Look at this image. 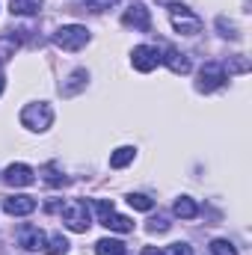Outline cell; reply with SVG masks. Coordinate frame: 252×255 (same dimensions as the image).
I'll use <instances>...</instances> for the list:
<instances>
[{
    "mask_svg": "<svg viewBox=\"0 0 252 255\" xmlns=\"http://www.w3.org/2000/svg\"><path fill=\"white\" fill-rule=\"evenodd\" d=\"M3 211L9 217H30L36 211V199L33 196H6L3 199Z\"/></svg>",
    "mask_w": 252,
    "mask_h": 255,
    "instance_id": "9c48e42d",
    "label": "cell"
},
{
    "mask_svg": "<svg viewBox=\"0 0 252 255\" xmlns=\"http://www.w3.org/2000/svg\"><path fill=\"white\" fill-rule=\"evenodd\" d=\"M142 255H166V253H160L157 247H145V250H142Z\"/></svg>",
    "mask_w": 252,
    "mask_h": 255,
    "instance_id": "484cf974",
    "label": "cell"
},
{
    "mask_svg": "<svg viewBox=\"0 0 252 255\" xmlns=\"http://www.w3.org/2000/svg\"><path fill=\"white\" fill-rule=\"evenodd\" d=\"M169 255H193V250H190V244L178 241V244H172V247H169Z\"/></svg>",
    "mask_w": 252,
    "mask_h": 255,
    "instance_id": "d4e9b609",
    "label": "cell"
},
{
    "mask_svg": "<svg viewBox=\"0 0 252 255\" xmlns=\"http://www.w3.org/2000/svg\"><path fill=\"white\" fill-rule=\"evenodd\" d=\"M21 125L27 128V130H36V133L48 130V128L54 125V107H51L48 101H33V104H27V107L21 110Z\"/></svg>",
    "mask_w": 252,
    "mask_h": 255,
    "instance_id": "7a4b0ae2",
    "label": "cell"
},
{
    "mask_svg": "<svg viewBox=\"0 0 252 255\" xmlns=\"http://www.w3.org/2000/svg\"><path fill=\"white\" fill-rule=\"evenodd\" d=\"M127 205H130L133 211H151V208H154V202H151L145 193H130V196H127Z\"/></svg>",
    "mask_w": 252,
    "mask_h": 255,
    "instance_id": "ffe728a7",
    "label": "cell"
},
{
    "mask_svg": "<svg viewBox=\"0 0 252 255\" xmlns=\"http://www.w3.org/2000/svg\"><path fill=\"white\" fill-rule=\"evenodd\" d=\"M172 211H175V217H181V220H193V217L199 214V205H196L190 196H178L175 205H172Z\"/></svg>",
    "mask_w": 252,
    "mask_h": 255,
    "instance_id": "9a60e30c",
    "label": "cell"
},
{
    "mask_svg": "<svg viewBox=\"0 0 252 255\" xmlns=\"http://www.w3.org/2000/svg\"><path fill=\"white\" fill-rule=\"evenodd\" d=\"M160 63L166 65L172 74H187V71H190L187 54H181V51H175V48H163V54H160Z\"/></svg>",
    "mask_w": 252,
    "mask_h": 255,
    "instance_id": "8fae6325",
    "label": "cell"
},
{
    "mask_svg": "<svg viewBox=\"0 0 252 255\" xmlns=\"http://www.w3.org/2000/svg\"><path fill=\"white\" fill-rule=\"evenodd\" d=\"M15 51H18V36L3 33V36H0V65L6 63V60H12V57H15Z\"/></svg>",
    "mask_w": 252,
    "mask_h": 255,
    "instance_id": "e0dca14e",
    "label": "cell"
},
{
    "mask_svg": "<svg viewBox=\"0 0 252 255\" xmlns=\"http://www.w3.org/2000/svg\"><path fill=\"white\" fill-rule=\"evenodd\" d=\"M42 6H45V0H9L12 15H39Z\"/></svg>",
    "mask_w": 252,
    "mask_h": 255,
    "instance_id": "5bb4252c",
    "label": "cell"
},
{
    "mask_svg": "<svg viewBox=\"0 0 252 255\" xmlns=\"http://www.w3.org/2000/svg\"><path fill=\"white\" fill-rule=\"evenodd\" d=\"M95 253L98 255H125V244L122 241H113V238H101L95 244Z\"/></svg>",
    "mask_w": 252,
    "mask_h": 255,
    "instance_id": "ac0fdd59",
    "label": "cell"
},
{
    "mask_svg": "<svg viewBox=\"0 0 252 255\" xmlns=\"http://www.w3.org/2000/svg\"><path fill=\"white\" fill-rule=\"evenodd\" d=\"M101 226H107L110 232H133V220L125 217V214H116V208L113 211H107V214H101Z\"/></svg>",
    "mask_w": 252,
    "mask_h": 255,
    "instance_id": "7c38bea8",
    "label": "cell"
},
{
    "mask_svg": "<svg viewBox=\"0 0 252 255\" xmlns=\"http://www.w3.org/2000/svg\"><path fill=\"white\" fill-rule=\"evenodd\" d=\"M63 223L71 232H89L92 226V211H89V202L83 199H71L63 205Z\"/></svg>",
    "mask_w": 252,
    "mask_h": 255,
    "instance_id": "3957f363",
    "label": "cell"
},
{
    "mask_svg": "<svg viewBox=\"0 0 252 255\" xmlns=\"http://www.w3.org/2000/svg\"><path fill=\"white\" fill-rule=\"evenodd\" d=\"M157 63H160V51H157L154 45H136V48L130 51V65H133L136 71H142V74L154 71Z\"/></svg>",
    "mask_w": 252,
    "mask_h": 255,
    "instance_id": "8992f818",
    "label": "cell"
},
{
    "mask_svg": "<svg viewBox=\"0 0 252 255\" xmlns=\"http://www.w3.org/2000/svg\"><path fill=\"white\" fill-rule=\"evenodd\" d=\"M226 80H229V74H226V65H220V63H205L202 68H199L196 89H199V92H214V89H220Z\"/></svg>",
    "mask_w": 252,
    "mask_h": 255,
    "instance_id": "5b68a950",
    "label": "cell"
},
{
    "mask_svg": "<svg viewBox=\"0 0 252 255\" xmlns=\"http://www.w3.org/2000/svg\"><path fill=\"white\" fill-rule=\"evenodd\" d=\"M122 24H125V27H133V30H148V27H151V15H148V9H145L142 3H133V6L125 9Z\"/></svg>",
    "mask_w": 252,
    "mask_h": 255,
    "instance_id": "30bf717a",
    "label": "cell"
},
{
    "mask_svg": "<svg viewBox=\"0 0 252 255\" xmlns=\"http://www.w3.org/2000/svg\"><path fill=\"white\" fill-rule=\"evenodd\" d=\"M133 157H136V151H133L130 145H119V148L110 154V166H113V169H125Z\"/></svg>",
    "mask_w": 252,
    "mask_h": 255,
    "instance_id": "2e32d148",
    "label": "cell"
},
{
    "mask_svg": "<svg viewBox=\"0 0 252 255\" xmlns=\"http://www.w3.org/2000/svg\"><path fill=\"white\" fill-rule=\"evenodd\" d=\"M3 86H6V77H3V71H0V95H3Z\"/></svg>",
    "mask_w": 252,
    "mask_h": 255,
    "instance_id": "4316f807",
    "label": "cell"
},
{
    "mask_svg": "<svg viewBox=\"0 0 252 255\" xmlns=\"http://www.w3.org/2000/svg\"><path fill=\"white\" fill-rule=\"evenodd\" d=\"M217 27L223 30V36H226V39H238V30H235V24H232V21H226V18H217Z\"/></svg>",
    "mask_w": 252,
    "mask_h": 255,
    "instance_id": "603a6c76",
    "label": "cell"
},
{
    "mask_svg": "<svg viewBox=\"0 0 252 255\" xmlns=\"http://www.w3.org/2000/svg\"><path fill=\"white\" fill-rule=\"evenodd\" d=\"M68 250H71V247H68V241H65L63 235H51V238L45 241V253L48 255H65Z\"/></svg>",
    "mask_w": 252,
    "mask_h": 255,
    "instance_id": "d6986e66",
    "label": "cell"
},
{
    "mask_svg": "<svg viewBox=\"0 0 252 255\" xmlns=\"http://www.w3.org/2000/svg\"><path fill=\"white\" fill-rule=\"evenodd\" d=\"M3 181H6L9 187H30V184L36 181V175H33V169H30L27 163H9V166L3 169Z\"/></svg>",
    "mask_w": 252,
    "mask_h": 255,
    "instance_id": "ba28073f",
    "label": "cell"
},
{
    "mask_svg": "<svg viewBox=\"0 0 252 255\" xmlns=\"http://www.w3.org/2000/svg\"><path fill=\"white\" fill-rule=\"evenodd\" d=\"M86 80H89V71H86V68H77V71L68 77V83L60 86V92H63L65 98H71V95H77L80 89H86Z\"/></svg>",
    "mask_w": 252,
    "mask_h": 255,
    "instance_id": "4fadbf2b",
    "label": "cell"
},
{
    "mask_svg": "<svg viewBox=\"0 0 252 255\" xmlns=\"http://www.w3.org/2000/svg\"><path fill=\"white\" fill-rule=\"evenodd\" d=\"M211 255H238L232 241H214L211 244Z\"/></svg>",
    "mask_w": 252,
    "mask_h": 255,
    "instance_id": "7402d4cb",
    "label": "cell"
},
{
    "mask_svg": "<svg viewBox=\"0 0 252 255\" xmlns=\"http://www.w3.org/2000/svg\"><path fill=\"white\" fill-rule=\"evenodd\" d=\"M45 181H48V184H63L65 178L63 175H57V166L51 163V166H45Z\"/></svg>",
    "mask_w": 252,
    "mask_h": 255,
    "instance_id": "cb8c5ba5",
    "label": "cell"
},
{
    "mask_svg": "<svg viewBox=\"0 0 252 255\" xmlns=\"http://www.w3.org/2000/svg\"><path fill=\"white\" fill-rule=\"evenodd\" d=\"M45 232L39 229V226H30V223H24L21 229H18V247L21 250H27V253H36V250H45Z\"/></svg>",
    "mask_w": 252,
    "mask_h": 255,
    "instance_id": "52a82bcc",
    "label": "cell"
},
{
    "mask_svg": "<svg viewBox=\"0 0 252 255\" xmlns=\"http://www.w3.org/2000/svg\"><path fill=\"white\" fill-rule=\"evenodd\" d=\"M169 226H172V223H169L166 217H160V214L148 220V232H151V235H163V232H169Z\"/></svg>",
    "mask_w": 252,
    "mask_h": 255,
    "instance_id": "44dd1931",
    "label": "cell"
},
{
    "mask_svg": "<svg viewBox=\"0 0 252 255\" xmlns=\"http://www.w3.org/2000/svg\"><path fill=\"white\" fill-rule=\"evenodd\" d=\"M54 45L63 51H80L83 45H89V30L80 24H65L54 33Z\"/></svg>",
    "mask_w": 252,
    "mask_h": 255,
    "instance_id": "277c9868",
    "label": "cell"
},
{
    "mask_svg": "<svg viewBox=\"0 0 252 255\" xmlns=\"http://www.w3.org/2000/svg\"><path fill=\"white\" fill-rule=\"evenodd\" d=\"M157 3L169 6V21H172L175 33H181V36H196V33L202 30V18H199L193 9H187L184 3H175V0H157Z\"/></svg>",
    "mask_w": 252,
    "mask_h": 255,
    "instance_id": "6da1fadb",
    "label": "cell"
}]
</instances>
